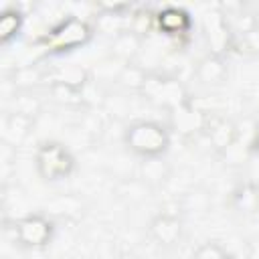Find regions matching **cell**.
<instances>
[{
	"mask_svg": "<svg viewBox=\"0 0 259 259\" xmlns=\"http://www.w3.org/2000/svg\"><path fill=\"white\" fill-rule=\"evenodd\" d=\"M125 146L142 158H160L170 146L168 130L158 121H134L123 134Z\"/></svg>",
	"mask_w": 259,
	"mask_h": 259,
	"instance_id": "obj_1",
	"label": "cell"
},
{
	"mask_svg": "<svg viewBox=\"0 0 259 259\" xmlns=\"http://www.w3.org/2000/svg\"><path fill=\"white\" fill-rule=\"evenodd\" d=\"M91 26L77 18V16H69L63 18L59 24H55L45 36H42V45L51 51V53H69L75 51L83 45H87L91 40Z\"/></svg>",
	"mask_w": 259,
	"mask_h": 259,
	"instance_id": "obj_2",
	"label": "cell"
},
{
	"mask_svg": "<svg viewBox=\"0 0 259 259\" xmlns=\"http://www.w3.org/2000/svg\"><path fill=\"white\" fill-rule=\"evenodd\" d=\"M34 162H36L38 176L42 180H49V182H57V180L67 178L75 168V158L59 142L40 144L38 150H36Z\"/></svg>",
	"mask_w": 259,
	"mask_h": 259,
	"instance_id": "obj_3",
	"label": "cell"
},
{
	"mask_svg": "<svg viewBox=\"0 0 259 259\" xmlns=\"http://www.w3.org/2000/svg\"><path fill=\"white\" fill-rule=\"evenodd\" d=\"M142 91H144V95L148 99H152L154 103L166 107L168 111L188 103V97H186V91H184L182 83L176 81V79H170V77L148 75Z\"/></svg>",
	"mask_w": 259,
	"mask_h": 259,
	"instance_id": "obj_4",
	"label": "cell"
},
{
	"mask_svg": "<svg viewBox=\"0 0 259 259\" xmlns=\"http://www.w3.org/2000/svg\"><path fill=\"white\" fill-rule=\"evenodd\" d=\"M53 231H55L53 221H49L42 214H26L18 219L14 225L16 241L28 249H40L49 245L53 239Z\"/></svg>",
	"mask_w": 259,
	"mask_h": 259,
	"instance_id": "obj_5",
	"label": "cell"
},
{
	"mask_svg": "<svg viewBox=\"0 0 259 259\" xmlns=\"http://www.w3.org/2000/svg\"><path fill=\"white\" fill-rule=\"evenodd\" d=\"M206 119V113L194 107L190 101L170 111V125L180 136H194L198 132H204Z\"/></svg>",
	"mask_w": 259,
	"mask_h": 259,
	"instance_id": "obj_6",
	"label": "cell"
},
{
	"mask_svg": "<svg viewBox=\"0 0 259 259\" xmlns=\"http://www.w3.org/2000/svg\"><path fill=\"white\" fill-rule=\"evenodd\" d=\"M202 30L204 36L212 49L214 55H221V51H225L229 47V38H231V26L229 20L223 12L212 10L208 14H204L202 18Z\"/></svg>",
	"mask_w": 259,
	"mask_h": 259,
	"instance_id": "obj_7",
	"label": "cell"
},
{
	"mask_svg": "<svg viewBox=\"0 0 259 259\" xmlns=\"http://www.w3.org/2000/svg\"><path fill=\"white\" fill-rule=\"evenodd\" d=\"M192 18L180 6H166L156 12V28L166 36H182L190 30Z\"/></svg>",
	"mask_w": 259,
	"mask_h": 259,
	"instance_id": "obj_8",
	"label": "cell"
},
{
	"mask_svg": "<svg viewBox=\"0 0 259 259\" xmlns=\"http://www.w3.org/2000/svg\"><path fill=\"white\" fill-rule=\"evenodd\" d=\"M150 233L162 247H172L182 237V223L178 217L172 214H158L150 223Z\"/></svg>",
	"mask_w": 259,
	"mask_h": 259,
	"instance_id": "obj_9",
	"label": "cell"
},
{
	"mask_svg": "<svg viewBox=\"0 0 259 259\" xmlns=\"http://www.w3.org/2000/svg\"><path fill=\"white\" fill-rule=\"evenodd\" d=\"M204 134H206L208 142L217 150H229L235 144V140H237L235 125L229 119H225V117H210V119H206Z\"/></svg>",
	"mask_w": 259,
	"mask_h": 259,
	"instance_id": "obj_10",
	"label": "cell"
},
{
	"mask_svg": "<svg viewBox=\"0 0 259 259\" xmlns=\"http://www.w3.org/2000/svg\"><path fill=\"white\" fill-rule=\"evenodd\" d=\"M196 77L202 85H221L225 79H227V65L223 61L221 55H206L204 59H200L198 67H196Z\"/></svg>",
	"mask_w": 259,
	"mask_h": 259,
	"instance_id": "obj_11",
	"label": "cell"
},
{
	"mask_svg": "<svg viewBox=\"0 0 259 259\" xmlns=\"http://www.w3.org/2000/svg\"><path fill=\"white\" fill-rule=\"evenodd\" d=\"M24 24V16L20 10L16 8H6L0 14V42L6 47L12 40H16V36L20 34Z\"/></svg>",
	"mask_w": 259,
	"mask_h": 259,
	"instance_id": "obj_12",
	"label": "cell"
},
{
	"mask_svg": "<svg viewBox=\"0 0 259 259\" xmlns=\"http://www.w3.org/2000/svg\"><path fill=\"white\" fill-rule=\"evenodd\" d=\"M30 125H32V117L16 113V111L8 113L4 117V140L12 144H20L26 138Z\"/></svg>",
	"mask_w": 259,
	"mask_h": 259,
	"instance_id": "obj_13",
	"label": "cell"
},
{
	"mask_svg": "<svg viewBox=\"0 0 259 259\" xmlns=\"http://www.w3.org/2000/svg\"><path fill=\"white\" fill-rule=\"evenodd\" d=\"M140 47H142V38L132 30H123L121 34H117L113 38V45H111L115 59L125 61V63L132 61L140 53Z\"/></svg>",
	"mask_w": 259,
	"mask_h": 259,
	"instance_id": "obj_14",
	"label": "cell"
},
{
	"mask_svg": "<svg viewBox=\"0 0 259 259\" xmlns=\"http://www.w3.org/2000/svg\"><path fill=\"white\" fill-rule=\"evenodd\" d=\"M87 71L81 67V65H75V63H65V65H59L55 69V81L53 83H65V85H71V87H77V89H83L87 85Z\"/></svg>",
	"mask_w": 259,
	"mask_h": 259,
	"instance_id": "obj_15",
	"label": "cell"
},
{
	"mask_svg": "<svg viewBox=\"0 0 259 259\" xmlns=\"http://www.w3.org/2000/svg\"><path fill=\"white\" fill-rule=\"evenodd\" d=\"M142 176L146 182L150 184H162L166 178H168V166L164 160L160 158H144V164H142Z\"/></svg>",
	"mask_w": 259,
	"mask_h": 259,
	"instance_id": "obj_16",
	"label": "cell"
},
{
	"mask_svg": "<svg viewBox=\"0 0 259 259\" xmlns=\"http://www.w3.org/2000/svg\"><path fill=\"white\" fill-rule=\"evenodd\" d=\"M146 77H148V73L142 67L132 65V63H125L117 73V81L127 89H142L146 83Z\"/></svg>",
	"mask_w": 259,
	"mask_h": 259,
	"instance_id": "obj_17",
	"label": "cell"
},
{
	"mask_svg": "<svg viewBox=\"0 0 259 259\" xmlns=\"http://www.w3.org/2000/svg\"><path fill=\"white\" fill-rule=\"evenodd\" d=\"M51 95L59 103H65V105H75V103L83 101V89H77V87H71V85H65V83H53L51 85Z\"/></svg>",
	"mask_w": 259,
	"mask_h": 259,
	"instance_id": "obj_18",
	"label": "cell"
},
{
	"mask_svg": "<svg viewBox=\"0 0 259 259\" xmlns=\"http://www.w3.org/2000/svg\"><path fill=\"white\" fill-rule=\"evenodd\" d=\"M192 259H229V255L225 253V249L221 245H217V243H204V245H200L194 251Z\"/></svg>",
	"mask_w": 259,
	"mask_h": 259,
	"instance_id": "obj_19",
	"label": "cell"
},
{
	"mask_svg": "<svg viewBox=\"0 0 259 259\" xmlns=\"http://www.w3.org/2000/svg\"><path fill=\"white\" fill-rule=\"evenodd\" d=\"M247 42H249V47H251L255 53H259V28H257V26L247 34Z\"/></svg>",
	"mask_w": 259,
	"mask_h": 259,
	"instance_id": "obj_20",
	"label": "cell"
},
{
	"mask_svg": "<svg viewBox=\"0 0 259 259\" xmlns=\"http://www.w3.org/2000/svg\"><path fill=\"white\" fill-rule=\"evenodd\" d=\"M255 144L259 146V123H257V127H255Z\"/></svg>",
	"mask_w": 259,
	"mask_h": 259,
	"instance_id": "obj_21",
	"label": "cell"
}]
</instances>
